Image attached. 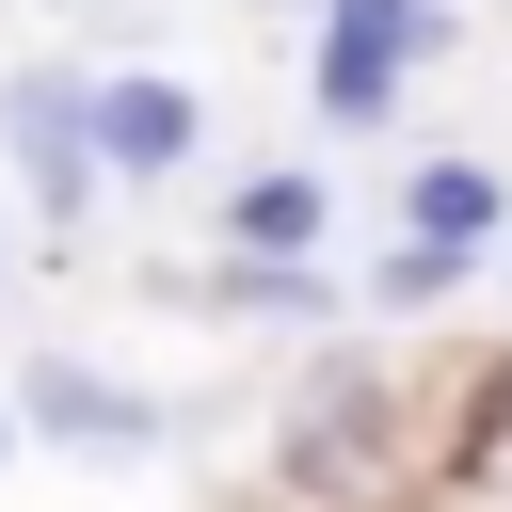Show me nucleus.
I'll return each instance as SVG.
<instances>
[{
	"label": "nucleus",
	"mask_w": 512,
	"mask_h": 512,
	"mask_svg": "<svg viewBox=\"0 0 512 512\" xmlns=\"http://www.w3.org/2000/svg\"><path fill=\"white\" fill-rule=\"evenodd\" d=\"M96 112V160H128V176H176L192 160V96L176 80H112V96H80Z\"/></svg>",
	"instance_id": "f03ea898"
},
{
	"label": "nucleus",
	"mask_w": 512,
	"mask_h": 512,
	"mask_svg": "<svg viewBox=\"0 0 512 512\" xmlns=\"http://www.w3.org/2000/svg\"><path fill=\"white\" fill-rule=\"evenodd\" d=\"M224 240H240V272H288V256L320 240V176H240V208H224Z\"/></svg>",
	"instance_id": "20e7f679"
},
{
	"label": "nucleus",
	"mask_w": 512,
	"mask_h": 512,
	"mask_svg": "<svg viewBox=\"0 0 512 512\" xmlns=\"http://www.w3.org/2000/svg\"><path fill=\"white\" fill-rule=\"evenodd\" d=\"M480 224H496V176H464V160H432V176H416V240H432V256H464Z\"/></svg>",
	"instance_id": "423d86ee"
},
{
	"label": "nucleus",
	"mask_w": 512,
	"mask_h": 512,
	"mask_svg": "<svg viewBox=\"0 0 512 512\" xmlns=\"http://www.w3.org/2000/svg\"><path fill=\"white\" fill-rule=\"evenodd\" d=\"M400 64H416V0H336V32H320V112H336V128H384Z\"/></svg>",
	"instance_id": "f257e3e1"
},
{
	"label": "nucleus",
	"mask_w": 512,
	"mask_h": 512,
	"mask_svg": "<svg viewBox=\"0 0 512 512\" xmlns=\"http://www.w3.org/2000/svg\"><path fill=\"white\" fill-rule=\"evenodd\" d=\"M32 416H48L64 448H144V400H112L96 368H32Z\"/></svg>",
	"instance_id": "39448f33"
},
{
	"label": "nucleus",
	"mask_w": 512,
	"mask_h": 512,
	"mask_svg": "<svg viewBox=\"0 0 512 512\" xmlns=\"http://www.w3.org/2000/svg\"><path fill=\"white\" fill-rule=\"evenodd\" d=\"M0 128H16L32 192H48V208H80V80H48V64H32V80L0 96Z\"/></svg>",
	"instance_id": "7ed1b4c3"
}]
</instances>
